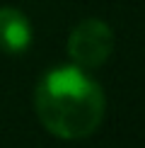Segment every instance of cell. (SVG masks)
I'll return each instance as SVG.
<instances>
[{
	"mask_svg": "<svg viewBox=\"0 0 145 148\" xmlns=\"http://www.w3.org/2000/svg\"><path fill=\"white\" fill-rule=\"evenodd\" d=\"M114 51V32L102 20H82L68 36V53L80 68H97Z\"/></svg>",
	"mask_w": 145,
	"mask_h": 148,
	"instance_id": "obj_2",
	"label": "cell"
},
{
	"mask_svg": "<svg viewBox=\"0 0 145 148\" xmlns=\"http://www.w3.org/2000/svg\"><path fill=\"white\" fill-rule=\"evenodd\" d=\"M104 92L80 66L46 71L34 90V109L48 134L58 138H85L104 116Z\"/></svg>",
	"mask_w": 145,
	"mask_h": 148,
	"instance_id": "obj_1",
	"label": "cell"
},
{
	"mask_svg": "<svg viewBox=\"0 0 145 148\" xmlns=\"http://www.w3.org/2000/svg\"><path fill=\"white\" fill-rule=\"evenodd\" d=\"M32 46V24L17 8H0V51L24 53Z\"/></svg>",
	"mask_w": 145,
	"mask_h": 148,
	"instance_id": "obj_3",
	"label": "cell"
}]
</instances>
